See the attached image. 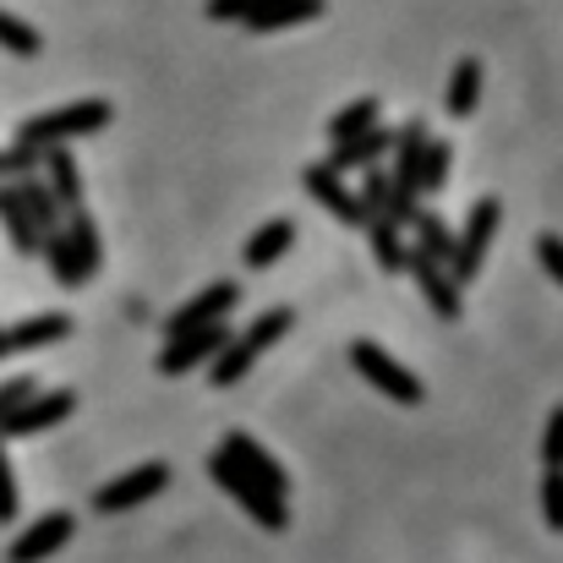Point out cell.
<instances>
[{
    "label": "cell",
    "instance_id": "9a60e30c",
    "mask_svg": "<svg viewBox=\"0 0 563 563\" xmlns=\"http://www.w3.org/2000/svg\"><path fill=\"white\" fill-rule=\"evenodd\" d=\"M60 230H66V241H71V257H77V274H82V285L99 274V263H104V246H99V224H93V213L88 208H71L66 219H60Z\"/></svg>",
    "mask_w": 563,
    "mask_h": 563
},
{
    "label": "cell",
    "instance_id": "4316f807",
    "mask_svg": "<svg viewBox=\"0 0 563 563\" xmlns=\"http://www.w3.org/2000/svg\"><path fill=\"white\" fill-rule=\"evenodd\" d=\"M449 159H454V148H449L443 137H427V148H421V197L443 191V181H449Z\"/></svg>",
    "mask_w": 563,
    "mask_h": 563
},
{
    "label": "cell",
    "instance_id": "52a82bcc",
    "mask_svg": "<svg viewBox=\"0 0 563 563\" xmlns=\"http://www.w3.org/2000/svg\"><path fill=\"white\" fill-rule=\"evenodd\" d=\"M219 449H224V454L235 460V471H241L246 482H257L274 504H290V482H285V471L268 460V449H263L257 438H246V432L235 427V432H224V443H219Z\"/></svg>",
    "mask_w": 563,
    "mask_h": 563
},
{
    "label": "cell",
    "instance_id": "8992f818",
    "mask_svg": "<svg viewBox=\"0 0 563 563\" xmlns=\"http://www.w3.org/2000/svg\"><path fill=\"white\" fill-rule=\"evenodd\" d=\"M165 487H170V465H165V460H154V465H137V471H126V476L104 482V487L93 493V509H99V515H121V509H137V504L159 498Z\"/></svg>",
    "mask_w": 563,
    "mask_h": 563
},
{
    "label": "cell",
    "instance_id": "277c9868",
    "mask_svg": "<svg viewBox=\"0 0 563 563\" xmlns=\"http://www.w3.org/2000/svg\"><path fill=\"white\" fill-rule=\"evenodd\" d=\"M208 476H213V482H219V487H224V493H230V498H235V504H241L263 531H285V526H290V504H274L257 482H246L224 449H219V454H208Z\"/></svg>",
    "mask_w": 563,
    "mask_h": 563
},
{
    "label": "cell",
    "instance_id": "8d00e7d4",
    "mask_svg": "<svg viewBox=\"0 0 563 563\" xmlns=\"http://www.w3.org/2000/svg\"><path fill=\"white\" fill-rule=\"evenodd\" d=\"M0 356H5V334H0Z\"/></svg>",
    "mask_w": 563,
    "mask_h": 563
},
{
    "label": "cell",
    "instance_id": "44dd1931",
    "mask_svg": "<svg viewBox=\"0 0 563 563\" xmlns=\"http://www.w3.org/2000/svg\"><path fill=\"white\" fill-rule=\"evenodd\" d=\"M476 99H482V60H460L454 66V77H449V99H443V110L454 115V121H465L471 110H476Z\"/></svg>",
    "mask_w": 563,
    "mask_h": 563
},
{
    "label": "cell",
    "instance_id": "603a6c76",
    "mask_svg": "<svg viewBox=\"0 0 563 563\" xmlns=\"http://www.w3.org/2000/svg\"><path fill=\"white\" fill-rule=\"evenodd\" d=\"M367 235H373L377 268H383V274H405V257H410L405 230H399V224H388V219H373V224H367Z\"/></svg>",
    "mask_w": 563,
    "mask_h": 563
},
{
    "label": "cell",
    "instance_id": "4dcf8cb0",
    "mask_svg": "<svg viewBox=\"0 0 563 563\" xmlns=\"http://www.w3.org/2000/svg\"><path fill=\"white\" fill-rule=\"evenodd\" d=\"M263 5H274V0H208V22H246Z\"/></svg>",
    "mask_w": 563,
    "mask_h": 563
},
{
    "label": "cell",
    "instance_id": "e0dca14e",
    "mask_svg": "<svg viewBox=\"0 0 563 563\" xmlns=\"http://www.w3.org/2000/svg\"><path fill=\"white\" fill-rule=\"evenodd\" d=\"M290 241H296V219H268L263 230H252V235H246L241 263H246V268H274V263L290 252Z\"/></svg>",
    "mask_w": 563,
    "mask_h": 563
},
{
    "label": "cell",
    "instance_id": "9c48e42d",
    "mask_svg": "<svg viewBox=\"0 0 563 563\" xmlns=\"http://www.w3.org/2000/svg\"><path fill=\"white\" fill-rule=\"evenodd\" d=\"M230 345V329L224 323H208V329H187V334H176L165 351H159V373L165 377H181L191 367H213V356Z\"/></svg>",
    "mask_w": 563,
    "mask_h": 563
},
{
    "label": "cell",
    "instance_id": "d590c367",
    "mask_svg": "<svg viewBox=\"0 0 563 563\" xmlns=\"http://www.w3.org/2000/svg\"><path fill=\"white\" fill-rule=\"evenodd\" d=\"M22 399H33V377H11V383H0V416H11Z\"/></svg>",
    "mask_w": 563,
    "mask_h": 563
},
{
    "label": "cell",
    "instance_id": "f546056e",
    "mask_svg": "<svg viewBox=\"0 0 563 563\" xmlns=\"http://www.w3.org/2000/svg\"><path fill=\"white\" fill-rule=\"evenodd\" d=\"M356 202H362V213H367V224L373 219H383V202H388V176L383 170H367V181H362V191H356Z\"/></svg>",
    "mask_w": 563,
    "mask_h": 563
},
{
    "label": "cell",
    "instance_id": "30bf717a",
    "mask_svg": "<svg viewBox=\"0 0 563 563\" xmlns=\"http://www.w3.org/2000/svg\"><path fill=\"white\" fill-rule=\"evenodd\" d=\"M235 301H241V285H230V279H213V285H202L187 307H176V312L165 318V340H176V334H187V329L224 323V312H230Z\"/></svg>",
    "mask_w": 563,
    "mask_h": 563
},
{
    "label": "cell",
    "instance_id": "83f0119b",
    "mask_svg": "<svg viewBox=\"0 0 563 563\" xmlns=\"http://www.w3.org/2000/svg\"><path fill=\"white\" fill-rule=\"evenodd\" d=\"M0 49H11V55H27V60H33V55L44 49V38H38L27 22H16L11 11H0Z\"/></svg>",
    "mask_w": 563,
    "mask_h": 563
},
{
    "label": "cell",
    "instance_id": "ba28073f",
    "mask_svg": "<svg viewBox=\"0 0 563 563\" xmlns=\"http://www.w3.org/2000/svg\"><path fill=\"white\" fill-rule=\"evenodd\" d=\"M71 410H77V394H71V388L33 394V399H22L11 416H0V438H33V432H49V427H60Z\"/></svg>",
    "mask_w": 563,
    "mask_h": 563
},
{
    "label": "cell",
    "instance_id": "ac0fdd59",
    "mask_svg": "<svg viewBox=\"0 0 563 563\" xmlns=\"http://www.w3.org/2000/svg\"><path fill=\"white\" fill-rule=\"evenodd\" d=\"M0 334H5V356H11V351H38V345L66 340V334H71V318L44 312V318H22L16 329H0Z\"/></svg>",
    "mask_w": 563,
    "mask_h": 563
},
{
    "label": "cell",
    "instance_id": "5bb4252c",
    "mask_svg": "<svg viewBox=\"0 0 563 563\" xmlns=\"http://www.w3.org/2000/svg\"><path fill=\"white\" fill-rule=\"evenodd\" d=\"M38 181L49 187V197L60 202V213H71V208H82V170H77V159L66 154V148H44L38 154Z\"/></svg>",
    "mask_w": 563,
    "mask_h": 563
},
{
    "label": "cell",
    "instance_id": "5b68a950",
    "mask_svg": "<svg viewBox=\"0 0 563 563\" xmlns=\"http://www.w3.org/2000/svg\"><path fill=\"white\" fill-rule=\"evenodd\" d=\"M351 367L367 377L373 388H383L394 405H421V399H427L421 377L405 373V367H399V362H394L383 345H373V340H356V345H351Z\"/></svg>",
    "mask_w": 563,
    "mask_h": 563
},
{
    "label": "cell",
    "instance_id": "7402d4cb",
    "mask_svg": "<svg viewBox=\"0 0 563 563\" xmlns=\"http://www.w3.org/2000/svg\"><path fill=\"white\" fill-rule=\"evenodd\" d=\"M312 16H323V0H274L257 16H246V27L252 33H274V27H296V22H312Z\"/></svg>",
    "mask_w": 563,
    "mask_h": 563
},
{
    "label": "cell",
    "instance_id": "4fadbf2b",
    "mask_svg": "<svg viewBox=\"0 0 563 563\" xmlns=\"http://www.w3.org/2000/svg\"><path fill=\"white\" fill-rule=\"evenodd\" d=\"M301 187L312 191V197H318V202H323V208L340 219V224H362V230H367V213H362L356 191L345 187V176H334L329 165H312V170L301 176Z\"/></svg>",
    "mask_w": 563,
    "mask_h": 563
},
{
    "label": "cell",
    "instance_id": "f1b7e54d",
    "mask_svg": "<svg viewBox=\"0 0 563 563\" xmlns=\"http://www.w3.org/2000/svg\"><path fill=\"white\" fill-rule=\"evenodd\" d=\"M38 154H44V148H22V143L0 148V187H5V181H22V176H33V170H38Z\"/></svg>",
    "mask_w": 563,
    "mask_h": 563
},
{
    "label": "cell",
    "instance_id": "1f68e13d",
    "mask_svg": "<svg viewBox=\"0 0 563 563\" xmlns=\"http://www.w3.org/2000/svg\"><path fill=\"white\" fill-rule=\"evenodd\" d=\"M542 465H548V471H563V405H553V416H548V432H542Z\"/></svg>",
    "mask_w": 563,
    "mask_h": 563
},
{
    "label": "cell",
    "instance_id": "836d02e7",
    "mask_svg": "<svg viewBox=\"0 0 563 563\" xmlns=\"http://www.w3.org/2000/svg\"><path fill=\"white\" fill-rule=\"evenodd\" d=\"M537 257H542V268L553 274V285H563V235L542 230V235H537Z\"/></svg>",
    "mask_w": 563,
    "mask_h": 563
},
{
    "label": "cell",
    "instance_id": "7c38bea8",
    "mask_svg": "<svg viewBox=\"0 0 563 563\" xmlns=\"http://www.w3.org/2000/svg\"><path fill=\"white\" fill-rule=\"evenodd\" d=\"M71 531H77V520H71V515H44V520H33V526L5 548V563H44L55 548H66V542H71Z\"/></svg>",
    "mask_w": 563,
    "mask_h": 563
},
{
    "label": "cell",
    "instance_id": "7a4b0ae2",
    "mask_svg": "<svg viewBox=\"0 0 563 563\" xmlns=\"http://www.w3.org/2000/svg\"><path fill=\"white\" fill-rule=\"evenodd\" d=\"M296 329V318H290V307H274V312H263L246 334H230V345L213 356V367H208V377L219 383V388H230V383H241L246 377V367L268 351V345H279L285 334Z\"/></svg>",
    "mask_w": 563,
    "mask_h": 563
},
{
    "label": "cell",
    "instance_id": "e575fe53",
    "mask_svg": "<svg viewBox=\"0 0 563 563\" xmlns=\"http://www.w3.org/2000/svg\"><path fill=\"white\" fill-rule=\"evenodd\" d=\"M16 520V482H11V465H5V449H0V526Z\"/></svg>",
    "mask_w": 563,
    "mask_h": 563
},
{
    "label": "cell",
    "instance_id": "d6a6232c",
    "mask_svg": "<svg viewBox=\"0 0 563 563\" xmlns=\"http://www.w3.org/2000/svg\"><path fill=\"white\" fill-rule=\"evenodd\" d=\"M542 515H548L553 531H563V471H548V476H542Z\"/></svg>",
    "mask_w": 563,
    "mask_h": 563
},
{
    "label": "cell",
    "instance_id": "d6986e66",
    "mask_svg": "<svg viewBox=\"0 0 563 563\" xmlns=\"http://www.w3.org/2000/svg\"><path fill=\"white\" fill-rule=\"evenodd\" d=\"M410 252H421V257H432V263H449V252H454V230L432 213V208H416L410 213Z\"/></svg>",
    "mask_w": 563,
    "mask_h": 563
},
{
    "label": "cell",
    "instance_id": "2e32d148",
    "mask_svg": "<svg viewBox=\"0 0 563 563\" xmlns=\"http://www.w3.org/2000/svg\"><path fill=\"white\" fill-rule=\"evenodd\" d=\"M388 148H394V132L373 126V132H362V137H351V143H334V154H329L323 165H329L334 176H345V170H373Z\"/></svg>",
    "mask_w": 563,
    "mask_h": 563
},
{
    "label": "cell",
    "instance_id": "8fae6325",
    "mask_svg": "<svg viewBox=\"0 0 563 563\" xmlns=\"http://www.w3.org/2000/svg\"><path fill=\"white\" fill-rule=\"evenodd\" d=\"M405 274L421 285V296H427V307L443 318V323H454L460 312H465V290L454 285V274L443 268V263H432V257H421V252H410L405 257Z\"/></svg>",
    "mask_w": 563,
    "mask_h": 563
},
{
    "label": "cell",
    "instance_id": "ffe728a7",
    "mask_svg": "<svg viewBox=\"0 0 563 563\" xmlns=\"http://www.w3.org/2000/svg\"><path fill=\"white\" fill-rule=\"evenodd\" d=\"M11 191H16V202H22V213L38 224V235H49V230H60V202L49 197V187L38 181V176H22V181H11Z\"/></svg>",
    "mask_w": 563,
    "mask_h": 563
},
{
    "label": "cell",
    "instance_id": "484cf974",
    "mask_svg": "<svg viewBox=\"0 0 563 563\" xmlns=\"http://www.w3.org/2000/svg\"><path fill=\"white\" fill-rule=\"evenodd\" d=\"M38 252L49 257V274L66 285V290H77L82 285V274H77V257H71V241H66V230H49V235H38Z\"/></svg>",
    "mask_w": 563,
    "mask_h": 563
},
{
    "label": "cell",
    "instance_id": "cb8c5ba5",
    "mask_svg": "<svg viewBox=\"0 0 563 563\" xmlns=\"http://www.w3.org/2000/svg\"><path fill=\"white\" fill-rule=\"evenodd\" d=\"M0 219H5V235H11V252H22V257H33L38 252V224L22 213V202H16V191L11 181L0 187Z\"/></svg>",
    "mask_w": 563,
    "mask_h": 563
},
{
    "label": "cell",
    "instance_id": "d4e9b609",
    "mask_svg": "<svg viewBox=\"0 0 563 563\" xmlns=\"http://www.w3.org/2000/svg\"><path fill=\"white\" fill-rule=\"evenodd\" d=\"M377 99H356V104H345L334 121H329V143H351V137H362V132H373L377 126Z\"/></svg>",
    "mask_w": 563,
    "mask_h": 563
},
{
    "label": "cell",
    "instance_id": "3957f363",
    "mask_svg": "<svg viewBox=\"0 0 563 563\" xmlns=\"http://www.w3.org/2000/svg\"><path fill=\"white\" fill-rule=\"evenodd\" d=\"M498 219H504V202H498V197H482V202L465 213V230L454 235V252H449V263H443L460 290L476 279V268H482V257H487V246H493V235H498Z\"/></svg>",
    "mask_w": 563,
    "mask_h": 563
},
{
    "label": "cell",
    "instance_id": "6da1fadb",
    "mask_svg": "<svg viewBox=\"0 0 563 563\" xmlns=\"http://www.w3.org/2000/svg\"><path fill=\"white\" fill-rule=\"evenodd\" d=\"M110 104L104 99H77V104H60V110H44V115H27L16 126V143L22 148H66L71 137H93L110 126Z\"/></svg>",
    "mask_w": 563,
    "mask_h": 563
}]
</instances>
